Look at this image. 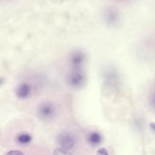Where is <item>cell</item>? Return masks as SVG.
<instances>
[{"mask_svg": "<svg viewBox=\"0 0 155 155\" xmlns=\"http://www.w3.org/2000/svg\"><path fill=\"white\" fill-rule=\"evenodd\" d=\"M58 142L61 148L69 151L75 146L76 139L71 134L64 132L58 136Z\"/></svg>", "mask_w": 155, "mask_h": 155, "instance_id": "277c9868", "label": "cell"}, {"mask_svg": "<svg viewBox=\"0 0 155 155\" xmlns=\"http://www.w3.org/2000/svg\"><path fill=\"white\" fill-rule=\"evenodd\" d=\"M31 91V88L30 85L27 82H22L17 87L16 90V96L19 99H24L30 96Z\"/></svg>", "mask_w": 155, "mask_h": 155, "instance_id": "5b68a950", "label": "cell"}, {"mask_svg": "<svg viewBox=\"0 0 155 155\" xmlns=\"http://www.w3.org/2000/svg\"><path fill=\"white\" fill-rule=\"evenodd\" d=\"M87 142L92 146H97L102 142V136L97 131H91L87 136Z\"/></svg>", "mask_w": 155, "mask_h": 155, "instance_id": "52a82bcc", "label": "cell"}, {"mask_svg": "<svg viewBox=\"0 0 155 155\" xmlns=\"http://www.w3.org/2000/svg\"><path fill=\"white\" fill-rule=\"evenodd\" d=\"M66 79L67 82L70 87L78 89L85 85L87 77L82 68L72 69V70L67 74Z\"/></svg>", "mask_w": 155, "mask_h": 155, "instance_id": "7a4b0ae2", "label": "cell"}, {"mask_svg": "<svg viewBox=\"0 0 155 155\" xmlns=\"http://www.w3.org/2000/svg\"><path fill=\"white\" fill-rule=\"evenodd\" d=\"M87 61L86 53L81 50H75L68 57V62L72 69L82 68Z\"/></svg>", "mask_w": 155, "mask_h": 155, "instance_id": "3957f363", "label": "cell"}, {"mask_svg": "<svg viewBox=\"0 0 155 155\" xmlns=\"http://www.w3.org/2000/svg\"><path fill=\"white\" fill-rule=\"evenodd\" d=\"M97 154H108V152H107V150L104 148H99L97 152Z\"/></svg>", "mask_w": 155, "mask_h": 155, "instance_id": "30bf717a", "label": "cell"}, {"mask_svg": "<svg viewBox=\"0 0 155 155\" xmlns=\"http://www.w3.org/2000/svg\"><path fill=\"white\" fill-rule=\"evenodd\" d=\"M150 127L155 131V122H151V123L150 124Z\"/></svg>", "mask_w": 155, "mask_h": 155, "instance_id": "8fae6325", "label": "cell"}, {"mask_svg": "<svg viewBox=\"0 0 155 155\" xmlns=\"http://www.w3.org/2000/svg\"><path fill=\"white\" fill-rule=\"evenodd\" d=\"M119 16L117 12L114 8L108 9L105 13V20L107 24L110 26H113L117 23Z\"/></svg>", "mask_w": 155, "mask_h": 155, "instance_id": "8992f818", "label": "cell"}, {"mask_svg": "<svg viewBox=\"0 0 155 155\" xmlns=\"http://www.w3.org/2000/svg\"><path fill=\"white\" fill-rule=\"evenodd\" d=\"M151 102H152V104H153V106L155 108V94L153 96V98H152V101H151Z\"/></svg>", "mask_w": 155, "mask_h": 155, "instance_id": "7c38bea8", "label": "cell"}, {"mask_svg": "<svg viewBox=\"0 0 155 155\" xmlns=\"http://www.w3.org/2000/svg\"><path fill=\"white\" fill-rule=\"evenodd\" d=\"M16 140L20 145H27L32 140V136L27 133H21L16 136Z\"/></svg>", "mask_w": 155, "mask_h": 155, "instance_id": "ba28073f", "label": "cell"}, {"mask_svg": "<svg viewBox=\"0 0 155 155\" xmlns=\"http://www.w3.org/2000/svg\"><path fill=\"white\" fill-rule=\"evenodd\" d=\"M54 154H70L71 153L68 152V150H65L62 148H56L54 150Z\"/></svg>", "mask_w": 155, "mask_h": 155, "instance_id": "9c48e42d", "label": "cell"}, {"mask_svg": "<svg viewBox=\"0 0 155 155\" xmlns=\"http://www.w3.org/2000/svg\"><path fill=\"white\" fill-rule=\"evenodd\" d=\"M57 108L54 104L51 102H44L38 107L37 117L42 121H50L56 116Z\"/></svg>", "mask_w": 155, "mask_h": 155, "instance_id": "6da1fadb", "label": "cell"}]
</instances>
